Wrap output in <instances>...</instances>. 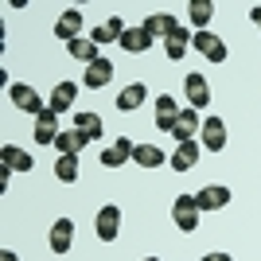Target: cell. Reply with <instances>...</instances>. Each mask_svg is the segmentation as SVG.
Instances as JSON below:
<instances>
[{
    "label": "cell",
    "instance_id": "1",
    "mask_svg": "<svg viewBox=\"0 0 261 261\" xmlns=\"http://www.w3.org/2000/svg\"><path fill=\"white\" fill-rule=\"evenodd\" d=\"M199 215H203V211H199L195 195H175V199H172V222L184 230V234L199 230Z\"/></svg>",
    "mask_w": 261,
    "mask_h": 261
},
{
    "label": "cell",
    "instance_id": "2",
    "mask_svg": "<svg viewBox=\"0 0 261 261\" xmlns=\"http://www.w3.org/2000/svg\"><path fill=\"white\" fill-rule=\"evenodd\" d=\"M8 101H12L16 109H23V113H35V117L47 109V101L39 98L32 86H23V82H12V86H8Z\"/></svg>",
    "mask_w": 261,
    "mask_h": 261
},
{
    "label": "cell",
    "instance_id": "3",
    "mask_svg": "<svg viewBox=\"0 0 261 261\" xmlns=\"http://www.w3.org/2000/svg\"><path fill=\"white\" fill-rule=\"evenodd\" d=\"M191 47H195L199 55H203V59H207V63H226V43H222V39H218L215 32H195V39H191Z\"/></svg>",
    "mask_w": 261,
    "mask_h": 261
},
{
    "label": "cell",
    "instance_id": "4",
    "mask_svg": "<svg viewBox=\"0 0 261 261\" xmlns=\"http://www.w3.org/2000/svg\"><path fill=\"white\" fill-rule=\"evenodd\" d=\"M133 148H137V144H133L129 137H113V141L101 148V164H106V168H125V164L133 160Z\"/></svg>",
    "mask_w": 261,
    "mask_h": 261
},
{
    "label": "cell",
    "instance_id": "5",
    "mask_svg": "<svg viewBox=\"0 0 261 261\" xmlns=\"http://www.w3.org/2000/svg\"><path fill=\"white\" fill-rule=\"evenodd\" d=\"M94 230H98V238L101 242H113L117 238V230H121V211L109 203V207L98 211V218H94Z\"/></svg>",
    "mask_w": 261,
    "mask_h": 261
},
{
    "label": "cell",
    "instance_id": "6",
    "mask_svg": "<svg viewBox=\"0 0 261 261\" xmlns=\"http://www.w3.org/2000/svg\"><path fill=\"white\" fill-rule=\"evenodd\" d=\"M172 137L179 144H184V141H195V137H199V109H191V106L179 109V117H175V125H172Z\"/></svg>",
    "mask_w": 261,
    "mask_h": 261
},
{
    "label": "cell",
    "instance_id": "7",
    "mask_svg": "<svg viewBox=\"0 0 261 261\" xmlns=\"http://www.w3.org/2000/svg\"><path fill=\"white\" fill-rule=\"evenodd\" d=\"M109 78H113V63H109L106 55H101L98 63H90V66H86V74H82V86H86V90H101V86H109Z\"/></svg>",
    "mask_w": 261,
    "mask_h": 261
},
{
    "label": "cell",
    "instance_id": "8",
    "mask_svg": "<svg viewBox=\"0 0 261 261\" xmlns=\"http://www.w3.org/2000/svg\"><path fill=\"white\" fill-rule=\"evenodd\" d=\"M74 246V222L70 218H55L51 226V253H70Z\"/></svg>",
    "mask_w": 261,
    "mask_h": 261
},
{
    "label": "cell",
    "instance_id": "9",
    "mask_svg": "<svg viewBox=\"0 0 261 261\" xmlns=\"http://www.w3.org/2000/svg\"><path fill=\"white\" fill-rule=\"evenodd\" d=\"M203 148H207V152H222V148H226V125H222V117L203 121Z\"/></svg>",
    "mask_w": 261,
    "mask_h": 261
},
{
    "label": "cell",
    "instance_id": "10",
    "mask_svg": "<svg viewBox=\"0 0 261 261\" xmlns=\"http://www.w3.org/2000/svg\"><path fill=\"white\" fill-rule=\"evenodd\" d=\"M35 141H39V144H55V141H59V113H55L51 106L35 117Z\"/></svg>",
    "mask_w": 261,
    "mask_h": 261
},
{
    "label": "cell",
    "instance_id": "11",
    "mask_svg": "<svg viewBox=\"0 0 261 261\" xmlns=\"http://www.w3.org/2000/svg\"><path fill=\"white\" fill-rule=\"evenodd\" d=\"M199 152H203V144H199V141H184L172 152V172H191V168L199 164Z\"/></svg>",
    "mask_w": 261,
    "mask_h": 261
},
{
    "label": "cell",
    "instance_id": "12",
    "mask_svg": "<svg viewBox=\"0 0 261 261\" xmlns=\"http://www.w3.org/2000/svg\"><path fill=\"white\" fill-rule=\"evenodd\" d=\"M144 101H148V86H144V82H133V86H125L117 94V109L121 113H137Z\"/></svg>",
    "mask_w": 261,
    "mask_h": 261
},
{
    "label": "cell",
    "instance_id": "13",
    "mask_svg": "<svg viewBox=\"0 0 261 261\" xmlns=\"http://www.w3.org/2000/svg\"><path fill=\"white\" fill-rule=\"evenodd\" d=\"M195 203H199V211H222L230 203V187L211 184V187H203V191L195 195Z\"/></svg>",
    "mask_w": 261,
    "mask_h": 261
},
{
    "label": "cell",
    "instance_id": "14",
    "mask_svg": "<svg viewBox=\"0 0 261 261\" xmlns=\"http://www.w3.org/2000/svg\"><path fill=\"white\" fill-rule=\"evenodd\" d=\"M78 32H82V12H78V8H66L63 16L55 20V35H59V39H66V43H74Z\"/></svg>",
    "mask_w": 261,
    "mask_h": 261
},
{
    "label": "cell",
    "instance_id": "15",
    "mask_svg": "<svg viewBox=\"0 0 261 261\" xmlns=\"http://www.w3.org/2000/svg\"><path fill=\"white\" fill-rule=\"evenodd\" d=\"M184 90H187V101H191V109L199 106H211V86L203 74H187L184 78Z\"/></svg>",
    "mask_w": 261,
    "mask_h": 261
},
{
    "label": "cell",
    "instance_id": "16",
    "mask_svg": "<svg viewBox=\"0 0 261 261\" xmlns=\"http://www.w3.org/2000/svg\"><path fill=\"white\" fill-rule=\"evenodd\" d=\"M175 117H179V106L172 101V94H160V98H156V129H160V133H172Z\"/></svg>",
    "mask_w": 261,
    "mask_h": 261
},
{
    "label": "cell",
    "instance_id": "17",
    "mask_svg": "<svg viewBox=\"0 0 261 261\" xmlns=\"http://www.w3.org/2000/svg\"><path fill=\"white\" fill-rule=\"evenodd\" d=\"M0 160H4V172H32L35 168L32 156L23 152V148H16V144H4V148H0Z\"/></svg>",
    "mask_w": 261,
    "mask_h": 261
},
{
    "label": "cell",
    "instance_id": "18",
    "mask_svg": "<svg viewBox=\"0 0 261 261\" xmlns=\"http://www.w3.org/2000/svg\"><path fill=\"white\" fill-rule=\"evenodd\" d=\"M66 55H70V59H78V63H98L101 59V47L94 43V39H82V35H78L74 43H66Z\"/></svg>",
    "mask_w": 261,
    "mask_h": 261
},
{
    "label": "cell",
    "instance_id": "19",
    "mask_svg": "<svg viewBox=\"0 0 261 261\" xmlns=\"http://www.w3.org/2000/svg\"><path fill=\"white\" fill-rule=\"evenodd\" d=\"M133 164H137V168H164L168 156H164V148H156V144H137V148H133Z\"/></svg>",
    "mask_w": 261,
    "mask_h": 261
},
{
    "label": "cell",
    "instance_id": "20",
    "mask_svg": "<svg viewBox=\"0 0 261 261\" xmlns=\"http://www.w3.org/2000/svg\"><path fill=\"white\" fill-rule=\"evenodd\" d=\"M74 101H78V86L74 82H59V86L51 90V101H47V106H51L55 113H66Z\"/></svg>",
    "mask_w": 261,
    "mask_h": 261
},
{
    "label": "cell",
    "instance_id": "21",
    "mask_svg": "<svg viewBox=\"0 0 261 261\" xmlns=\"http://www.w3.org/2000/svg\"><path fill=\"white\" fill-rule=\"evenodd\" d=\"M191 39H195V35H187V28H175V32L164 39V51H168V59H172V63H179V59L187 55V47H191Z\"/></svg>",
    "mask_w": 261,
    "mask_h": 261
},
{
    "label": "cell",
    "instance_id": "22",
    "mask_svg": "<svg viewBox=\"0 0 261 261\" xmlns=\"http://www.w3.org/2000/svg\"><path fill=\"white\" fill-rule=\"evenodd\" d=\"M121 47H125L129 55H141V51H148V47H152V35L144 32V23H141V28H125V35H121Z\"/></svg>",
    "mask_w": 261,
    "mask_h": 261
},
{
    "label": "cell",
    "instance_id": "23",
    "mask_svg": "<svg viewBox=\"0 0 261 261\" xmlns=\"http://www.w3.org/2000/svg\"><path fill=\"white\" fill-rule=\"evenodd\" d=\"M175 28H179V23L172 20V12H152V16L144 20V32L152 35V39H156V35H164V39H168V35H172Z\"/></svg>",
    "mask_w": 261,
    "mask_h": 261
},
{
    "label": "cell",
    "instance_id": "24",
    "mask_svg": "<svg viewBox=\"0 0 261 261\" xmlns=\"http://www.w3.org/2000/svg\"><path fill=\"white\" fill-rule=\"evenodd\" d=\"M121 35H125V23H121L117 16H109V20L101 23V28H94V35H90V39H94V43L101 47V43H113V39L121 43Z\"/></svg>",
    "mask_w": 261,
    "mask_h": 261
},
{
    "label": "cell",
    "instance_id": "25",
    "mask_svg": "<svg viewBox=\"0 0 261 261\" xmlns=\"http://www.w3.org/2000/svg\"><path fill=\"white\" fill-rule=\"evenodd\" d=\"M74 129L82 133L86 141H98L101 133H106V129H101V117H98V113H90V109H82V113L74 117Z\"/></svg>",
    "mask_w": 261,
    "mask_h": 261
},
{
    "label": "cell",
    "instance_id": "26",
    "mask_svg": "<svg viewBox=\"0 0 261 261\" xmlns=\"http://www.w3.org/2000/svg\"><path fill=\"white\" fill-rule=\"evenodd\" d=\"M82 144H90V141L78 129H70V133H59L55 148H59V156H78V152H82Z\"/></svg>",
    "mask_w": 261,
    "mask_h": 261
},
{
    "label": "cell",
    "instance_id": "27",
    "mask_svg": "<svg viewBox=\"0 0 261 261\" xmlns=\"http://www.w3.org/2000/svg\"><path fill=\"white\" fill-rule=\"evenodd\" d=\"M187 16H191V23H195L199 32H207L211 16H215V4H211V0H191V4H187Z\"/></svg>",
    "mask_w": 261,
    "mask_h": 261
},
{
    "label": "cell",
    "instance_id": "28",
    "mask_svg": "<svg viewBox=\"0 0 261 261\" xmlns=\"http://www.w3.org/2000/svg\"><path fill=\"white\" fill-rule=\"evenodd\" d=\"M55 179L59 184H78V156H59L55 160Z\"/></svg>",
    "mask_w": 261,
    "mask_h": 261
},
{
    "label": "cell",
    "instance_id": "29",
    "mask_svg": "<svg viewBox=\"0 0 261 261\" xmlns=\"http://www.w3.org/2000/svg\"><path fill=\"white\" fill-rule=\"evenodd\" d=\"M199 261H234V257H230V253H222V250H215V253H203Z\"/></svg>",
    "mask_w": 261,
    "mask_h": 261
},
{
    "label": "cell",
    "instance_id": "30",
    "mask_svg": "<svg viewBox=\"0 0 261 261\" xmlns=\"http://www.w3.org/2000/svg\"><path fill=\"white\" fill-rule=\"evenodd\" d=\"M250 20L257 23V32H261V4H253V8H250Z\"/></svg>",
    "mask_w": 261,
    "mask_h": 261
},
{
    "label": "cell",
    "instance_id": "31",
    "mask_svg": "<svg viewBox=\"0 0 261 261\" xmlns=\"http://www.w3.org/2000/svg\"><path fill=\"white\" fill-rule=\"evenodd\" d=\"M0 261H20V257H16L12 250H4V253H0Z\"/></svg>",
    "mask_w": 261,
    "mask_h": 261
},
{
    "label": "cell",
    "instance_id": "32",
    "mask_svg": "<svg viewBox=\"0 0 261 261\" xmlns=\"http://www.w3.org/2000/svg\"><path fill=\"white\" fill-rule=\"evenodd\" d=\"M144 261H160V257H144Z\"/></svg>",
    "mask_w": 261,
    "mask_h": 261
}]
</instances>
